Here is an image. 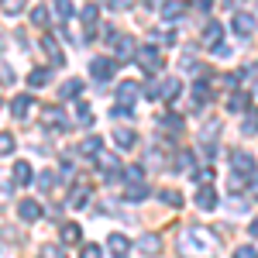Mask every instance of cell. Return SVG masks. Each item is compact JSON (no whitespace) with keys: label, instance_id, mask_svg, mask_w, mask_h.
<instances>
[{"label":"cell","instance_id":"obj_3","mask_svg":"<svg viewBox=\"0 0 258 258\" xmlns=\"http://www.w3.org/2000/svg\"><path fill=\"white\" fill-rule=\"evenodd\" d=\"M114 73H117V62L114 59H93L90 62V76H93L97 83H107Z\"/></svg>","mask_w":258,"mask_h":258},{"label":"cell","instance_id":"obj_8","mask_svg":"<svg viewBox=\"0 0 258 258\" xmlns=\"http://www.w3.org/2000/svg\"><path fill=\"white\" fill-rule=\"evenodd\" d=\"M41 52H45V55H48V59H52V66H62V52H59V45H55V38H52V35H41Z\"/></svg>","mask_w":258,"mask_h":258},{"label":"cell","instance_id":"obj_49","mask_svg":"<svg viewBox=\"0 0 258 258\" xmlns=\"http://www.w3.org/2000/svg\"><path fill=\"white\" fill-rule=\"evenodd\" d=\"M251 197H255V200H258V182H255V189H251Z\"/></svg>","mask_w":258,"mask_h":258},{"label":"cell","instance_id":"obj_16","mask_svg":"<svg viewBox=\"0 0 258 258\" xmlns=\"http://www.w3.org/2000/svg\"><path fill=\"white\" fill-rule=\"evenodd\" d=\"M11 176H14V182H18V186H28V182L35 179V176H31V165H28V162H18Z\"/></svg>","mask_w":258,"mask_h":258},{"label":"cell","instance_id":"obj_2","mask_svg":"<svg viewBox=\"0 0 258 258\" xmlns=\"http://www.w3.org/2000/svg\"><path fill=\"white\" fill-rule=\"evenodd\" d=\"M138 62H141L145 73H159V66H162L159 48H155V45H141V48H138Z\"/></svg>","mask_w":258,"mask_h":258},{"label":"cell","instance_id":"obj_31","mask_svg":"<svg viewBox=\"0 0 258 258\" xmlns=\"http://www.w3.org/2000/svg\"><path fill=\"white\" fill-rule=\"evenodd\" d=\"M11 152H14V135L0 131V155H11Z\"/></svg>","mask_w":258,"mask_h":258},{"label":"cell","instance_id":"obj_44","mask_svg":"<svg viewBox=\"0 0 258 258\" xmlns=\"http://www.w3.org/2000/svg\"><path fill=\"white\" fill-rule=\"evenodd\" d=\"M41 258H62V251H59V248H52V244H48V248L41 251Z\"/></svg>","mask_w":258,"mask_h":258},{"label":"cell","instance_id":"obj_7","mask_svg":"<svg viewBox=\"0 0 258 258\" xmlns=\"http://www.w3.org/2000/svg\"><path fill=\"white\" fill-rule=\"evenodd\" d=\"M41 117H45L48 127H55V131H66V127H69V124H66V114H62L59 107H45V110H41Z\"/></svg>","mask_w":258,"mask_h":258},{"label":"cell","instance_id":"obj_38","mask_svg":"<svg viewBox=\"0 0 258 258\" xmlns=\"http://www.w3.org/2000/svg\"><path fill=\"white\" fill-rule=\"evenodd\" d=\"M234 258H258V255L251 244H241V248H234Z\"/></svg>","mask_w":258,"mask_h":258},{"label":"cell","instance_id":"obj_1","mask_svg":"<svg viewBox=\"0 0 258 258\" xmlns=\"http://www.w3.org/2000/svg\"><path fill=\"white\" fill-rule=\"evenodd\" d=\"M214 248H217V241L210 238L203 227H193V231L179 234V255L182 258H210Z\"/></svg>","mask_w":258,"mask_h":258},{"label":"cell","instance_id":"obj_39","mask_svg":"<svg viewBox=\"0 0 258 258\" xmlns=\"http://www.w3.org/2000/svg\"><path fill=\"white\" fill-rule=\"evenodd\" d=\"M176 165H179V169H186V172H189V169H193V155H189V152H182V155L176 159Z\"/></svg>","mask_w":258,"mask_h":258},{"label":"cell","instance_id":"obj_41","mask_svg":"<svg viewBox=\"0 0 258 258\" xmlns=\"http://www.w3.org/2000/svg\"><path fill=\"white\" fill-rule=\"evenodd\" d=\"M83 258H100V244H86L83 248Z\"/></svg>","mask_w":258,"mask_h":258},{"label":"cell","instance_id":"obj_14","mask_svg":"<svg viewBox=\"0 0 258 258\" xmlns=\"http://www.w3.org/2000/svg\"><path fill=\"white\" fill-rule=\"evenodd\" d=\"M179 90H182V83H179V80H165L159 90H155V97H162V100H176V97H179Z\"/></svg>","mask_w":258,"mask_h":258},{"label":"cell","instance_id":"obj_23","mask_svg":"<svg viewBox=\"0 0 258 258\" xmlns=\"http://www.w3.org/2000/svg\"><path fill=\"white\" fill-rule=\"evenodd\" d=\"M86 197H90L86 186H76V189L69 193V207H73V210H83V207H86Z\"/></svg>","mask_w":258,"mask_h":258},{"label":"cell","instance_id":"obj_36","mask_svg":"<svg viewBox=\"0 0 258 258\" xmlns=\"http://www.w3.org/2000/svg\"><path fill=\"white\" fill-rule=\"evenodd\" d=\"M162 200H165L169 207H182V197H179L176 189H162Z\"/></svg>","mask_w":258,"mask_h":258},{"label":"cell","instance_id":"obj_32","mask_svg":"<svg viewBox=\"0 0 258 258\" xmlns=\"http://www.w3.org/2000/svg\"><path fill=\"white\" fill-rule=\"evenodd\" d=\"M76 117H80V124H83V127H90V124H93V110H90L86 103H80V110H76Z\"/></svg>","mask_w":258,"mask_h":258},{"label":"cell","instance_id":"obj_6","mask_svg":"<svg viewBox=\"0 0 258 258\" xmlns=\"http://www.w3.org/2000/svg\"><path fill=\"white\" fill-rule=\"evenodd\" d=\"M18 217L28 220V224H35V220L41 217V207L35 203V200H18Z\"/></svg>","mask_w":258,"mask_h":258},{"label":"cell","instance_id":"obj_19","mask_svg":"<svg viewBox=\"0 0 258 258\" xmlns=\"http://www.w3.org/2000/svg\"><path fill=\"white\" fill-rule=\"evenodd\" d=\"M114 141H117L120 148H131V145L138 141V135H135L131 127H117V131H114Z\"/></svg>","mask_w":258,"mask_h":258},{"label":"cell","instance_id":"obj_33","mask_svg":"<svg viewBox=\"0 0 258 258\" xmlns=\"http://www.w3.org/2000/svg\"><path fill=\"white\" fill-rule=\"evenodd\" d=\"M162 127H165V131H182V117L169 114V117H162Z\"/></svg>","mask_w":258,"mask_h":258},{"label":"cell","instance_id":"obj_42","mask_svg":"<svg viewBox=\"0 0 258 258\" xmlns=\"http://www.w3.org/2000/svg\"><path fill=\"white\" fill-rule=\"evenodd\" d=\"M73 14V4L69 0H59V18H69Z\"/></svg>","mask_w":258,"mask_h":258},{"label":"cell","instance_id":"obj_4","mask_svg":"<svg viewBox=\"0 0 258 258\" xmlns=\"http://www.w3.org/2000/svg\"><path fill=\"white\" fill-rule=\"evenodd\" d=\"M231 28H234V35H238V38H251V31H255V18H251V14H244V11H238L234 21H231Z\"/></svg>","mask_w":258,"mask_h":258},{"label":"cell","instance_id":"obj_12","mask_svg":"<svg viewBox=\"0 0 258 258\" xmlns=\"http://www.w3.org/2000/svg\"><path fill=\"white\" fill-rule=\"evenodd\" d=\"M11 114H14L18 120H24L28 114H31V97H28V93H21V97L11 103Z\"/></svg>","mask_w":258,"mask_h":258},{"label":"cell","instance_id":"obj_22","mask_svg":"<svg viewBox=\"0 0 258 258\" xmlns=\"http://www.w3.org/2000/svg\"><path fill=\"white\" fill-rule=\"evenodd\" d=\"M83 93V80H66L62 83V100H76Z\"/></svg>","mask_w":258,"mask_h":258},{"label":"cell","instance_id":"obj_40","mask_svg":"<svg viewBox=\"0 0 258 258\" xmlns=\"http://www.w3.org/2000/svg\"><path fill=\"white\" fill-rule=\"evenodd\" d=\"M0 83H14V73H11L7 62H0Z\"/></svg>","mask_w":258,"mask_h":258},{"label":"cell","instance_id":"obj_35","mask_svg":"<svg viewBox=\"0 0 258 258\" xmlns=\"http://www.w3.org/2000/svg\"><path fill=\"white\" fill-rule=\"evenodd\" d=\"M52 186H55V172H41V176H38V189H45V193H48Z\"/></svg>","mask_w":258,"mask_h":258},{"label":"cell","instance_id":"obj_34","mask_svg":"<svg viewBox=\"0 0 258 258\" xmlns=\"http://www.w3.org/2000/svg\"><path fill=\"white\" fill-rule=\"evenodd\" d=\"M244 135H258V110H251L248 114V120H244V127H241Z\"/></svg>","mask_w":258,"mask_h":258},{"label":"cell","instance_id":"obj_29","mask_svg":"<svg viewBox=\"0 0 258 258\" xmlns=\"http://www.w3.org/2000/svg\"><path fill=\"white\" fill-rule=\"evenodd\" d=\"M31 24L45 28V24H48V7H35V11H31Z\"/></svg>","mask_w":258,"mask_h":258},{"label":"cell","instance_id":"obj_30","mask_svg":"<svg viewBox=\"0 0 258 258\" xmlns=\"http://www.w3.org/2000/svg\"><path fill=\"white\" fill-rule=\"evenodd\" d=\"M28 83H31V86H45V83H48V69H31Z\"/></svg>","mask_w":258,"mask_h":258},{"label":"cell","instance_id":"obj_28","mask_svg":"<svg viewBox=\"0 0 258 258\" xmlns=\"http://www.w3.org/2000/svg\"><path fill=\"white\" fill-rule=\"evenodd\" d=\"M193 97H197V103H207V100L214 97V93H210V86H207V83L200 80L197 86H193Z\"/></svg>","mask_w":258,"mask_h":258},{"label":"cell","instance_id":"obj_10","mask_svg":"<svg viewBox=\"0 0 258 258\" xmlns=\"http://www.w3.org/2000/svg\"><path fill=\"white\" fill-rule=\"evenodd\" d=\"M97 18H100V7H93V4H86L80 11V21L86 24V35H93V28H97Z\"/></svg>","mask_w":258,"mask_h":258},{"label":"cell","instance_id":"obj_17","mask_svg":"<svg viewBox=\"0 0 258 258\" xmlns=\"http://www.w3.org/2000/svg\"><path fill=\"white\" fill-rule=\"evenodd\" d=\"M182 11H186V7H182L179 0H169V4H162V18H165V21H179V18H182Z\"/></svg>","mask_w":258,"mask_h":258},{"label":"cell","instance_id":"obj_24","mask_svg":"<svg viewBox=\"0 0 258 258\" xmlns=\"http://www.w3.org/2000/svg\"><path fill=\"white\" fill-rule=\"evenodd\" d=\"M138 248H141V251H145V255H155V251H159V248H162V241L155 238V234H145V238L138 241Z\"/></svg>","mask_w":258,"mask_h":258},{"label":"cell","instance_id":"obj_5","mask_svg":"<svg viewBox=\"0 0 258 258\" xmlns=\"http://www.w3.org/2000/svg\"><path fill=\"white\" fill-rule=\"evenodd\" d=\"M231 169H234V176H244V179H251V176H255V159L241 152V155H234V159H231Z\"/></svg>","mask_w":258,"mask_h":258},{"label":"cell","instance_id":"obj_9","mask_svg":"<svg viewBox=\"0 0 258 258\" xmlns=\"http://www.w3.org/2000/svg\"><path fill=\"white\" fill-rule=\"evenodd\" d=\"M197 203L203 207V210H214V207H217V189H214V186H200L197 189Z\"/></svg>","mask_w":258,"mask_h":258},{"label":"cell","instance_id":"obj_46","mask_svg":"<svg viewBox=\"0 0 258 258\" xmlns=\"http://www.w3.org/2000/svg\"><path fill=\"white\" fill-rule=\"evenodd\" d=\"M197 179H203V182H207V179H214V169H200Z\"/></svg>","mask_w":258,"mask_h":258},{"label":"cell","instance_id":"obj_18","mask_svg":"<svg viewBox=\"0 0 258 258\" xmlns=\"http://www.w3.org/2000/svg\"><path fill=\"white\" fill-rule=\"evenodd\" d=\"M62 241H66V244H80L83 241V227L80 224H66V227H62Z\"/></svg>","mask_w":258,"mask_h":258},{"label":"cell","instance_id":"obj_11","mask_svg":"<svg viewBox=\"0 0 258 258\" xmlns=\"http://www.w3.org/2000/svg\"><path fill=\"white\" fill-rule=\"evenodd\" d=\"M124 197H127V203H141V200L148 197V186L145 182H127L124 186Z\"/></svg>","mask_w":258,"mask_h":258},{"label":"cell","instance_id":"obj_13","mask_svg":"<svg viewBox=\"0 0 258 258\" xmlns=\"http://www.w3.org/2000/svg\"><path fill=\"white\" fill-rule=\"evenodd\" d=\"M97 169H103V172H110L107 179H114V176H117V169H120V165H117V159H114L110 152H100V155H97Z\"/></svg>","mask_w":258,"mask_h":258},{"label":"cell","instance_id":"obj_15","mask_svg":"<svg viewBox=\"0 0 258 258\" xmlns=\"http://www.w3.org/2000/svg\"><path fill=\"white\" fill-rule=\"evenodd\" d=\"M117 97H120V103H127V107H131L135 97H138V83H135V80L120 83V86H117Z\"/></svg>","mask_w":258,"mask_h":258},{"label":"cell","instance_id":"obj_27","mask_svg":"<svg viewBox=\"0 0 258 258\" xmlns=\"http://www.w3.org/2000/svg\"><path fill=\"white\" fill-rule=\"evenodd\" d=\"M244 107H248V93H234V97L227 100V110H234V114L244 110Z\"/></svg>","mask_w":258,"mask_h":258},{"label":"cell","instance_id":"obj_37","mask_svg":"<svg viewBox=\"0 0 258 258\" xmlns=\"http://www.w3.org/2000/svg\"><path fill=\"white\" fill-rule=\"evenodd\" d=\"M0 4H4V11H7V14H18L21 7H24V0H0Z\"/></svg>","mask_w":258,"mask_h":258},{"label":"cell","instance_id":"obj_47","mask_svg":"<svg viewBox=\"0 0 258 258\" xmlns=\"http://www.w3.org/2000/svg\"><path fill=\"white\" fill-rule=\"evenodd\" d=\"M197 7H200V11H210V7H214V0H197Z\"/></svg>","mask_w":258,"mask_h":258},{"label":"cell","instance_id":"obj_25","mask_svg":"<svg viewBox=\"0 0 258 258\" xmlns=\"http://www.w3.org/2000/svg\"><path fill=\"white\" fill-rule=\"evenodd\" d=\"M203 41H207V45H220V24H217V21H210V24H207Z\"/></svg>","mask_w":258,"mask_h":258},{"label":"cell","instance_id":"obj_43","mask_svg":"<svg viewBox=\"0 0 258 258\" xmlns=\"http://www.w3.org/2000/svg\"><path fill=\"white\" fill-rule=\"evenodd\" d=\"M131 4H135V0H110V7H114V11H127Z\"/></svg>","mask_w":258,"mask_h":258},{"label":"cell","instance_id":"obj_45","mask_svg":"<svg viewBox=\"0 0 258 258\" xmlns=\"http://www.w3.org/2000/svg\"><path fill=\"white\" fill-rule=\"evenodd\" d=\"M159 38H162V45H176V35H172V31H162Z\"/></svg>","mask_w":258,"mask_h":258},{"label":"cell","instance_id":"obj_21","mask_svg":"<svg viewBox=\"0 0 258 258\" xmlns=\"http://www.w3.org/2000/svg\"><path fill=\"white\" fill-rule=\"evenodd\" d=\"M107 248H110V251H117V255H127L131 241L124 238V234H110V238H107Z\"/></svg>","mask_w":258,"mask_h":258},{"label":"cell","instance_id":"obj_26","mask_svg":"<svg viewBox=\"0 0 258 258\" xmlns=\"http://www.w3.org/2000/svg\"><path fill=\"white\" fill-rule=\"evenodd\" d=\"M114 45H117V55H120V59L135 55V41H131V38H120V35H117V38H114Z\"/></svg>","mask_w":258,"mask_h":258},{"label":"cell","instance_id":"obj_50","mask_svg":"<svg viewBox=\"0 0 258 258\" xmlns=\"http://www.w3.org/2000/svg\"><path fill=\"white\" fill-rule=\"evenodd\" d=\"M4 197H7V189H4V186H0V200H4Z\"/></svg>","mask_w":258,"mask_h":258},{"label":"cell","instance_id":"obj_48","mask_svg":"<svg viewBox=\"0 0 258 258\" xmlns=\"http://www.w3.org/2000/svg\"><path fill=\"white\" fill-rule=\"evenodd\" d=\"M248 234H251V238H258V217L251 220V227H248Z\"/></svg>","mask_w":258,"mask_h":258},{"label":"cell","instance_id":"obj_20","mask_svg":"<svg viewBox=\"0 0 258 258\" xmlns=\"http://www.w3.org/2000/svg\"><path fill=\"white\" fill-rule=\"evenodd\" d=\"M80 152H83V155H90V159H97L100 152H103V138H86L80 145Z\"/></svg>","mask_w":258,"mask_h":258}]
</instances>
